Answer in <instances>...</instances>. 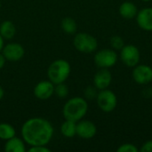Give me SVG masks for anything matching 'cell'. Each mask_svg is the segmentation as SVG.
<instances>
[{"mask_svg": "<svg viewBox=\"0 0 152 152\" xmlns=\"http://www.w3.org/2000/svg\"><path fill=\"white\" fill-rule=\"evenodd\" d=\"M21 137L29 146L47 145L54 134L53 125L43 118H31L21 126Z\"/></svg>", "mask_w": 152, "mask_h": 152, "instance_id": "obj_1", "label": "cell"}, {"mask_svg": "<svg viewBox=\"0 0 152 152\" xmlns=\"http://www.w3.org/2000/svg\"><path fill=\"white\" fill-rule=\"evenodd\" d=\"M88 111V103L83 97H73L68 100L62 109L65 119L78 122L83 119Z\"/></svg>", "mask_w": 152, "mask_h": 152, "instance_id": "obj_2", "label": "cell"}, {"mask_svg": "<svg viewBox=\"0 0 152 152\" xmlns=\"http://www.w3.org/2000/svg\"><path fill=\"white\" fill-rule=\"evenodd\" d=\"M71 66L69 62L63 59L53 61L47 69V77L54 85L64 83L69 77Z\"/></svg>", "mask_w": 152, "mask_h": 152, "instance_id": "obj_3", "label": "cell"}, {"mask_svg": "<svg viewBox=\"0 0 152 152\" xmlns=\"http://www.w3.org/2000/svg\"><path fill=\"white\" fill-rule=\"evenodd\" d=\"M73 45L75 48L82 53H92L98 48L96 37L85 32L76 34L73 39Z\"/></svg>", "mask_w": 152, "mask_h": 152, "instance_id": "obj_4", "label": "cell"}, {"mask_svg": "<svg viewBox=\"0 0 152 152\" xmlns=\"http://www.w3.org/2000/svg\"><path fill=\"white\" fill-rule=\"evenodd\" d=\"M96 102L100 110L106 113L112 112L118 105V98L115 93L108 88L100 90L96 96Z\"/></svg>", "mask_w": 152, "mask_h": 152, "instance_id": "obj_5", "label": "cell"}, {"mask_svg": "<svg viewBox=\"0 0 152 152\" xmlns=\"http://www.w3.org/2000/svg\"><path fill=\"white\" fill-rule=\"evenodd\" d=\"M94 61L98 68L110 69L117 63L118 54L113 49H102L95 53Z\"/></svg>", "mask_w": 152, "mask_h": 152, "instance_id": "obj_6", "label": "cell"}, {"mask_svg": "<svg viewBox=\"0 0 152 152\" xmlns=\"http://www.w3.org/2000/svg\"><path fill=\"white\" fill-rule=\"evenodd\" d=\"M120 59L126 66L134 68L139 64L141 53L135 45H125L124 47L120 50Z\"/></svg>", "mask_w": 152, "mask_h": 152, "instance_id": "obj_7", "label": "cell"}, {"mask_svg": "<svg viewBox=\"0 0 152 152\" xmlns=\"http://www.w3.org/2000/svg\"><path fill=\"white\" fill-rule=\"evenodd\" d=\"M1 53L4 54L6 61L15 62V61H19L23 58L25 54V50L20 44L13 42L4 45Z\"/></svg>", "mask_w": 152, "mask_h": 152, "instance_id": "obj_8", "label": "cell"}, {"mask_svg": "<svg viewBox=\"0 0 152 152\" xmlns=\"http://www.w3.org/2000/svg\"><path fill=\"white\" fill-rule=\"evenodd\" d=\"M54 84L48 80H43L38 82L34 89V96L38 100H48L54 94Z\"/></svg>", "mask_w": 152, "mask_h": 152, "instance_id": "obj_9", "label": "cell"}, {"mask_svg": "<svg viewBox=\"0 0 152 152\" xmlns=\"http://www.w3.org/2000/svg\"><path fill=\"white\" fill-rule=\"evenodd\" d=\"M133 78L139 85H148L152 82V68L149 65L138 64L134 67Z\"/></svg>", "mask_w": 152, "mask_h": 152, "instance_id": "obj_10", "label": "cell"}, {"mask_svg": "<svg viewBox=\"0 0 152 152\" xmlns=\"http://www.w3.org/2000/svg\"><path fill=\"white\" fill-rule=\"evenodd\" d=\"M97 127L94 122L90 120H79L77 122V135L81 139L89 140L95 136Z\"/></svg>", "mask_w": 152, "mask_h": 152, "instance_id": "obj_11", "label": "cell"}, {"mask_svg": "<svg viewBox=\"0 0 152 152\" xmlns=\"http://www.w3.org/2000/svg\"><path fill=\"white\" fill-rule=\"evenodd\" d=\"M112 81V75L109 69H100L94 77V86L97 90L107 89Z\"/></svg>", "mask_w": 152, "mask_h": 152, "instance_id": "obj_12", "label": "cell"}, {"mask_svg": "<svg viewBox=\"0 0 152 152\" xmlns=\"http://www.w3.org/2000/svg\"><path fill=\"white\" fill-rule=\"evenodd\" d=\"M135 18L138 26L142 29L152 31V7H144L138 11Z\"/></svg>", "mask_w": 152, "mask_h": 152, "instance_id": "obj_13", "label": "cell"}, {"mask_svg": "<svg viewBox=\"0 0 152 152\" xmlns=\"http://www.w3.org/2000/svg\"><path fill=\"white\" fill-rule=\"evenodd\" d=\"M4 150L5 152H25L27 151L24 140L16 136L5 141Z\"/></svg>", "mask_w": 152, "mask_h": 152, "instance_id": "obj_14", "label": "cell"}, {"mask_svg": "<svg viewBox=\"0 0 152 152\" xmlns=\"http://www.w3.org/2000/svg\"><path fill=\"white\" fill-rule=\"evenodd\" d=\"M118 12L121 17H123L124 19L132 20L136 17L138 13V8L133 2L126 1L120 4Z\"/></svg>", "mask_w": 152, "mask_h": 152, "instance_id": "obj_15", "label": "cell"}, {"mask_svg": "<svg viewBox=\"0 0 152 152\" xmlns=\"http://www.w3.org/2000/svg\"><path fill=\"white\" fill-rule=\"evenodd\" d=\"M0 34L4 39L11 40L16 34V28L12 20H4L0 24Z\"/></svg>", "mask_w": 152, "mask_h": 152, "instance_id": "obj_16", "label": "cell"}, {"mask_svg": "<svg viewBox=\"0 0 152 152\" xmlns=\"http://www.w3.org/2000/svg\"><path fill=\"white\" fill-rule=\"evenodd\" d=\"M61 134L66 138H73L77 135V122L65 119L60 128Z\"/></svg>", "mask_w": 152, "mask_h": 152, "instance_id": "obj_17", "label": "cell"}, {"mask_svg": "<svg viewBox=\"0 0 152 152\" xmlns=\"http://www.w3.org/2000/svg\"><path fill=\"white\" fill-rule=\"evenodd\" d=\"M61 28L66 34L73 35L77 33V21L71 17H65L61 20Z\"/></svg>", "mask_w": 152, "mask_h": 152, "instance_id": "obj_18", "label": "cell"}, {"mask_svg": "<svg viewBox=\"0 0 152 152\" xmlns=\"http://www.w3.org/2000/svg\"><path fill=\"white\" fill-rule=\"evenodd\" d=\"M15 128L8 123H0V140L7 141L12 137L15 136Z\"/></svg>", "mask_w": 152, "mask_h": 152, "instance_id": "obj_19", "label": "cell"}, {"mask_svg": "<svg viewBox=\"0 0 152 152\" xmlns=\"http://www.w3.org/2000/svg\"><path fill=\"white\" fill-rule=\"evenodd\" d=\"M69 90L68 86L64 83H61V84H57L54 86V94L61 98V99H64L69 95Z\"/></svg>", "mask_w": 152, "mask_h": 152, "instance_id": "obj_20", "label": "cell"}, {"mask_svg": "<svg viewBox=\"0 0 152 152\" xmlns=\"http://www.w3.org/2000/svg\"><path fill=\"white\" fill-rule=\"evenodd\" d=\"M110 45L114 50H121L125 45V41L120 36H113L110 38Z\"/></svg>", "mask_w": 152, "mask_h": 152, "instance_id": "obj_21", "label": "cell"}, {"mask_svg": "<svg viewBox=\"0 0 152 152\" xmlns=\"http://www.w3.org/2000/svg\"><path fill=\"white\" fill-rule=\"evenodd\" d=\"M138 148L133 143H124L118 148V152H137Z\"/></svg>", "mask_w": 152, "mask_h": 152, "instance_id": "obj_22", "label": "cell"}, {"mask_svg": "<svg viewBox=\"0 0 152 152\" xmlns=\"http://www.w3.org/2000/svg\"><path fill=\"white\" fill-rule=\"evenodd\" d=\"M97 88L94 86H88L86 88L85 90V95H86V98L89 99V100H92V99H96V96L98 94L97 93Z\"/></svg>", "mask_w": 152, "mask_h": 152, "instance_id": "obj_23", "label": "cell"}, {"mask_svg": "<svg viewBox=\"0 0 152 152\" xmlns=\"http://www.w3.org/2000/svg\"><path fill=\"white\" fill-rule=\"evenodd\" d=\"M29 152H51V150L46 147V145H37L30 146L28 150Z\"/></svg>", "mask_w": 152, "mask_h": 152, "instance_id": "obj_24", "label": "cell"}, {"mask_svg": "<svg viewBox=\"0 0 152 152\" xmlns=\"http://www.w3.org/2000/svg\"><path fill=\"white\" fill-rule=\"evenodd\" d=\"M140 151L142 152H152V140L143 143Z\"/></svg>", "mask_w": 152, "mask_h": 152, "instance_id": "obj_25", "label": "cell"}, {"mask_svg": "<svg viewBox=\"0 0 152 152\" xmlns=\"http://www.w3.org/2000/svg\"><path fill=\"white\" fill-rule=\"evenodd\" d=\"M6 61H6L5 57H4V54L0 52V69H2L4 67Z\"/></svg>", "mask_w": 152, "mask_h": 152, "instance_id": "obj_26", "label": "cell"}, {"mask_svg": "<svg viewBox=\"0 0 152 152\" xmlns=\"http://www.w3.org/2000/svg\"><path fill=\"white\" fill-rule=\"evenodd\" d=\"M4 45V39L3 38V37H2L1 34H0V52L2 51Z\"/></svg>", "mask_w": 152, "mask_h": 152, "instance_id": "obj_27", "label": "cell"}, {"mask_svg": "<svg viewBox=\"0 0 152 152\" xmlns=\"http://www.w3.org/2000/svg\"><path fill=\"white\" fill-rule=\"evenodd\" d=\"M4 96V88L0 86V100H2Z\"/></svg>", "mask_w": 152, "mask_h": 152, "instance_id": "obj_28", "label": "cell"}, {"mask_svg": "<svg viewBox=\"0 0 152 152\" xmlns=\"http://www.w3.org/2000/svg\"><path fill=\"white\" fill-rule=\"evenodd\" d=\"M142 1H143V2H150V1H151V0H142Z\"/></svg>", "mask_w": 152, "mask_h": 152, "instance_id": "obj_29", "label": "cell"}, {"mask_svg": "<svg viewBox=\"0 0 152 152\" xmlns=\"http://www.w3.org/2000/svg\"><path fill=\"white\" fill-rule=\"evenodd\" d=\"M1 6H2V4H1V1H0V9H1Z\"/></svg>", "mask_w": 152, "mask_h": 152, "instance_id": "obj_30", "label": "cell"}]
</instances>
